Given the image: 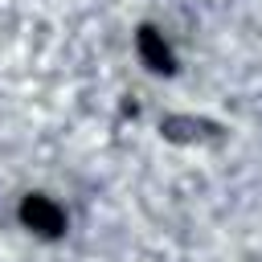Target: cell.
I'll return each mask as SVG.
<instances>
[{
  "label": "cell",
  "mask_w": 262,
  "mask_h": 262,
  "mask_svg": "<svg viewBox=\"0 0 262 262\" xmlns=\"http://www.w3.org/2000/svg\"><path fill=\"white\" fill-rule=\"evenodd\" d=\"M20 221H25V225H33V229H37V233H45V237H57V233L66 229L61 209H57L53 201H45V196H29V201L20 205Z\"/></svg>",
  "instance_id": "1"
},
{
  "label": "cell",
  "mask_w": 262,
  "mask_h": 262,
  "mask_svg": "<svg viewBox=\"0 0 262 262\" xmlns=\"http://www.w3.org/2000/svg\"><path fill=\"white\" fill-rule=\"evenodd\" d=\"M139 49H143V57L151 61V70H172V57H168V49L156 41V29H143V33H139Z\"/></svg>",
  "instance_id": "2"
}]
</instances>
